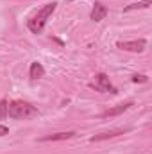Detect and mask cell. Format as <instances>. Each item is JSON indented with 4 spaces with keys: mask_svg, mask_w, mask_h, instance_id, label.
<instances>
[{
    "mask_svg": "<svg viewBox=\"0 0 152 154\" xmlns=\"http://www.w3.org/2000/svg\"><path fill=\"white\" fill-rule=\"evenodd\" d=\"M56 7H57V4H56V2H50V4L43 5L38 13H36V14L27 22L29 31H31V32H34V34H39V32L45 29V25H47L48 18L52 16V13L56 11Z\"/></svg>",
    "mask_w": 152,
    "mask_h": 154,
    "instance_id": "1",
    "label": "cell"
},
{
    "mask_svg": "<svg viewBox=\"0 0 152 154\" xmlns=\"http://www.w3.org/2000/svg\"><path fill=\"white\" fill-rule=\"evenodd\" d=\"M38 113V109L29 104V102H23V100H11L7 102V115L11 118H16V120H25V118H31Z\"/></svg>",
    "mask_w": 152,
    "mask_h": 154,
    "instance_id": "2",
    "label": "cell"
},
{
    "mask_svg": "<svg viewBox=\"0 0 152 154\" xmlns=\"http://www.w3.org/2000/svg\"><path fill=\"white\" fill-rule=\"evenodd\" d=\"M97 91H102V93H116V88L109 82V77L106 74H97L95 75V82L91 84Z\"/></svg>",
    "mask_w": 152,
    "mask_h": 154,
    "instance_id": "3",
    "label": "cell"
},
{
    "mask_svg": "<svg viewBox=\"0 0 152 154\" xmlns=\"http://www.w3.org/2000/svg\"><path fill=\"white\" fill-rule=\"evenodd\" d=\"M145 45H147V41L143 38L134 39V41H118V43H116L118 48L127 50V52H143V50H145Z\"/></svg>",
    "mask_w": 152,
    "mask_h": 154,
    "instance_id": "4",
    "label": "cell"
},
{
    "mask_svg": "<svg viewBox=\"0 0 152 154\" xmlns=\"http://www.w3.org/2000/svg\"><path fill=\"white\" fill-rule=\"evenodd\" d=\"M129 129H113V131H106V133H100V134H95L90 138V142H102V140H108V138H114V136H120L123 133H127Z\"/></svg>",
    "mask_w": 152,
    "mask_h": 154,
    "instance_id": "5",
    "label": "cell"
},
{
    "mask_svg": "<svg viewBox=\"0 0 152 154\" xmlns=\"http://www.w3.org/2000/svg\"><path fill=\"white\" fill-rule=\"evenodd\" d=\"M108 16V7L104 5V4H95L93 5V11H91V20L93 22H100V20H104Z\"/></svg>",
    "mask_w": 152,
    "mask_h": 154,
    "instance_id": "6",
    "label": "cell"
},
{
    "mask_svg": "<svg viewBox=\"0 0 152 154\" xmlns=\"http://www.w3.org/2000/svg\"><path fill=\"white\" fill-rule=\"evenodd\" d=\"M75 133L74 131H68V133H56V134H47L43 138H39V142H59V140H70L74 138Z\"/></svg>",
    "mask_w": 152,
    "mask_h": 154,
    "instance_id": "7",
    "label": "cell"
},
{
    "mask_svg": "<svg viewBox=\"0 0 152 154\" xmlns=\"http://www.w3.org/2000/svg\"><path fill=\"white\" fill-rule=\"evenodd\" d=\"M131 106H132V102H123V104H118V106H114V108H111V109L104 111L100 116H102V118H108V116H116V115H120V113H123V111H127Z\"/></svg>",
    "mask_w": 152,
    "mask_h": 154,
    "instance_id": "8",
    "label": "cell"
},
{
    "mask_svg": "<svg viewBox=\"0 0 152 154\" xmlns=\"http://www.w3.org/2000/svg\"><path fill=\"white\" fill-rule=\"evenodd\" d=\"M29 75H31V79H39V77L45 75V68L39 63H32L31 65V70H29Z\"/></svg>",
    "mask_w": 152,
    "mask_h": 154,
    "instance_id": "9",
    "label": "cell"
},
{
    "mask_svg": "<svg viewBox=\"0 0 152 154\" xmlns=\"http://www.w3.org/2000/svg\"><path fill=\"white\" fill-rule=\"evenodd\" d=\"M152 4V0H141V2H136V4H131L127 5L123 11H132V9H143V7H149Z\"/></svg>",
    "mask_w": 152,
    "mask_h": 154,
    "instance_id": "10",
    "label": "cell"
},
{
    "mask_svg": "<svg viewBox=\"0 0 152 154\" xmlns=\"http://www.w3.org/2000/svg\"><path fill=\"white\" fill-rule=\"evenodd\" d=\"M7 115V100H0V118Z\"/></svg>",
    "mask_w": 152,
    "mask_h": 154,
    "instance_id": "11",
    "label": "cell"
},
{
    "mask_svg": "<svg viewBox=\"0 0 152 154\" xmlns=\"http://www.w3.org/2000/svg\"><path fill=\"white\" fill-rule=\"evenodd\" d=\"M132 81L134 82H147V75H138L136 74V75H132Z\"/></svg>",
    "mask_w": 152,
    "mask_h": 154,
    "instance_id": "12",
    "label": "cell"
},
{
    "mask_svg": "<svg viewBox=\"0 0 152 154\" xmlns=\"http://www.w3.org/2000/svg\"><path fill=\"white\" fill-rule=\"evenodd\" d=\"M5 134H9V129H7L5 125L0 124V136H5Z\"/></svg>",
    "mask_w": 152,
    "mask_h": 154,
    "instance_id": "13",
    "label": "cell"
}]
</instances>
